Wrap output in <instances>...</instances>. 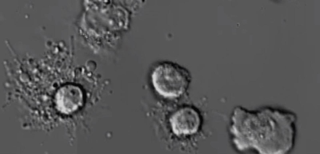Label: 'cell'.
I'll list each match as a JSON object with an SVG mask.
<instances>
[{"instance_id":"cell-1","label":"cell","mask_w":320,"mask_h":154,"mask_svg":"<svg viewBox=\"0 0 320 154\" xmlns=\"http://www.w3.org/2000/svg\"><path fill=\"white\" fill-rule=\"evenodd\" d=\"M151 77L156 91L167 98L178 97L187 89L191 80L189 71L177 63L159 62L152 69Z\"/></svg>"},{"instance_id":"cell-3","label":"cell","mask_w":320,"mask_h":154,"mask_svg":"<svg viewBox=\"0 0 320 154\" xmlns=\"http://www.w3.org/2000/svg\"><path fill=\"white\" fill-rule=\"evenodd\" d=\"M63 94V110L67 112L74 111L80 107L83 102V95L78 87L70 86L65 89Z\"/></svg>"},{"instance_id":"cell-2","label":"cell","mask_w":320,"mask_h":154,"mask_svg":"<svg viewBox=\"0 0 320 154\" xmlns=\"http://www.w3.org/2000/svg\"><path fill=\"white\" fill-rule=\"evenodd\" d=\"M197 112L193 108L186 107L179 110L170 119L173 132L178 135L193 132L197 126Z\"/></svg>"}]
</instances>
